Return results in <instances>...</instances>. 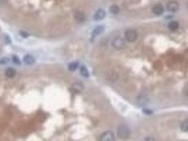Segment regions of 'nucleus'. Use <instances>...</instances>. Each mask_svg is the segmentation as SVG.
<instances>
[{
	"label": "nucleus",
	"mask_w": 188,
	"mask_h": 141,
	"mask_svg": "<svg viewBox=\"0 0 188 141\" xmlns=\"http://www.w3.org/2000/svg\"><path fill=\"white\" fill-rule=\"evenodd\" d=\"M181 128L183 131L184 132H187L188 131V120L185 119L184 121H183V123L181 125Z\"/></svg>",
	"instance_id": "obj_17"
},
{
	"label": "nucleus",
	"mask_w": 188,
	"mask_h": 141,
	"mask_svg": "<svg viewBox=\"0 0 188 141\" xmlns=\"http://www.w3.org/2000/svg\"><path fill=\"white\" fill-rule=\"evenodd\" d=\"M179 9V4L176 1H170L167 4V9L170 12H176Z\"/></svg>",
	"instance_id": "obj_5"
},
{
	"label": "nucleus",
	"mask_w": 188,
	"mask_h": 141,
	"mask_svg": "<svg viewBox=\"0 0 188 141\" xmlns=\"http://www.w3.org/2000/svg\"><path fill=\"white\" fill-rule=\"evenodd\" d=\"M164 9L162 4H156L152 8V12L157 16L162 15L164 14Z\"/></svg>",
	"instance_id": "obj_8"
},
{
	"label": "nucleus",
	"mask_w": 188,
	"mask_h": 141,
	"mask_svg": "<svg viewBox=\"0 0 188 141\" xmlns=\"http://www.w3.org/2000/svg\"><path fill=\"white\" fill-rule=\"evenodd\" d=\"M80 74H81V75L85 78L89 77V76H90L89 71H88V69H87L85 66H82L81 67H80Z\"/></svg>",
	"instance_id": "obj_15"
},
{
	"label": "nucleus",
	"mask_w": 188,
	"mask_h": 141,
	"mask_svg": "<svg viewBox=\"0 0 188 141\" xmlns=\"http://www.w3.org/2000/svg\"><path fill=\"white\" fill-rule=\"evenodd\" d=\"M23 61H24L25 64L28 65H32L34 64L35 60V58L33 57L32 55L26 54L23 57Z\"/></svg>",
	"instance_id": "obj_12"
},
{
	"label": "nucleus",
	"mask_w": 188,
	"mask_h": 141,
	"mask_svg": "<svg viewBox=\"0 0 188 141\" xmlns=\"http://www.w3.org/2000/svg\"><path fill=\"white\" fill-rule=\"evenodd\" d=\"M20 35L22 36V37H27L28 36V33H26V32H24V31H20Z\"/></svg>",
	"instance_id": "obj_21"
},
{
	"label": "nucleus",
	"mask_w": 188,
	"mask_h": 141,
	"mask_svg": "<svg viewBox=\"0 0 188 141\" xmlns=\"http://www.w3.org/2000/svg\"><path fill=\"white\" fill-rule=\"evenodd\" d=\"M99 141H115L114 134L111 131H106L100 136Z\"/></svg>",
	"instance_id": "obj_4"
},
{
	"label": "nucleus",
	"mask_w": 188,
	"mask_h": 141,
	"mask_svg": "<svg viewBox=\"0 0 188 141\" xmlns=\"http://www.w3.org/2000/svg\"><path fill=\"white\" fill-rule=\"evenodd\" d=\"M144 141H155V140H154V139L153 138L147 137V138H145Z\"/></svg>",
	"instance_id": "obj_22"
},
{
	"label": "nucleus",
	"mask_w": 188,
	"mask_h": 141,
	"mask_svg": "<svg viewBox=\"0 0 188 141\" xmlns=\"http://www.w3.org/2000/svg\"><path fill=\"white\" fill-rule=\"evenodd\" d=\"M4 1V0H0V4H1V2H2V1Z\"/></svg>",
	"instance_id": "obj_23"
},
{
	"label": "nucleus",
	"mask_w": 188,
	"mask_h": 141,
	"mask_svg": "<svg viewBox=\"0 0 188 141\" xmlns=\"http://www.w3.org/2000/svg\"><path fill=\"white\" fill-rule=\"evenodd\" d=\"M12 60H13V61L16 64H20V61L19 58H18V57L14 55V56L12 57Z\"/></svg>",
	"instance_id": "obj_19"
},
{
	"label": "nucleus",
	"mask_w": 188,
	"mask_h": 141,
	"mask_svg": "<svg viewBox=\"0 0 188 141\" xmlns=\"http://www.w3.org/2000/svg\"><path fill=\"white\" fill-rule=\"evenodd\" d=\"M74 18L76 20L77 22L81 23L83 22L85 19V14L81 12H76L74 14Z\"/></svg>",
	"instance_id": "obj_11"
},
{
	"label": "nucleus",
	"mask_w": 188,
	"mask_h": 141,
	"mask_svg": "<svg viewBox=\"0 0 188 141\" xmlns=\"http://www.w3.org/2000/svg\"><path fill=\"white\" fill-rule=\"evenodd\" d=\"M117 135L119 138L126 140L128 139L130 136V131L128 126L126 124H121L118 128Z\"/></svg>",
	"instance_id": "obj_1"
},
{
	"label": "nucleus",
	"mask_w": 188,
	"mask_h": 141,
	"mask_svg": "<svg viewBox=\"0 0 188 141\" xmlns=\"http://www.w3.org/2000/svg\"><path fill=\"white\" fill-rule=\"evenodd\" d=\"M168 27L170 31H176V30L178 28V27H179V23H178L177 21H175V20H173V21L170 22V23H168Z\"/></svg>",
	"instance_id": "obj_13"
},
{
	"label": "nucleus",
	"mask_w": 188,
	"mask_h": 141,
	"mask_svg": "<svg viewBox=\"0 0 188 141\" xmlns=\"http://www.w3.org/2000/svg\"><path fill=\"white\" fill-rule=\"evenodd\" d=\"M106 16V12L104 10V9H100L99 10H97L96 12V13L94 14V18L95 20H101L103 18H105Z\"/></svg>",
	"instance_id": "obj_6"
},
{
	"label": "nucleus",
	"mask_w": 188,
	"mask_h": 141,
	"mask_svg": "<svg viewBox=\"0 0 188 141\" xmlns=\"http://www.w3.org/2000/svg\"><path fill=\"white\" fill-rule=\"evenodd\" d=\"M5 74L8 78H13L16 75L15 69H14L13 68H8L5 71Z\"/></svg>",
	"instance_id": "obj_14"
},
{
	"label": "nucleus",
	"mask_w": 188,
	"mask_h": 141,
	"mask_svg": "<svg viewBox=\"0 0 188 141\" xmlns=\"http://www.w3.org/2000/svg\"><path fill=\"white\" fill-rule=\"evenodd\" d=\"M119 7L118 6L116 5V4H113L109 7V11L113 15H116L119 13Z\"/></svg>",
	"instance_id": "obj_16"
},
{
	"label": "nucleus",
	"mask_w": 188,
	"mask_h": 141,
	"mask_svg": "<svg viewBox=\"0 0 188 141\" xmlns=\"http://www.w3.org/2000/svg\"><path fill=\"white\" fill-rule=\"evenodd\" d=\"M78 67V64L77 62H72L69 65V70L71 71H74L76 70Z\"/></svg>",
	"instance_id": "obj_18"
},
{
	"label": "nucleus",
	"mask_w": 188,
	"mask_h": 141,
	"mask_svg": "<svg viewBox=\"0 0 188 141\" xmlns=\"http://www.w3.org/2000/svg\"><path fill=\"white\" fill-rule=\"evenodd\" d=\"M104 29H105V28L103 26H99L96 27L94 29V31H93L92 34V37H95L99 35H101L104 31Z\"/></svg>",
	"instance_id": "obj_10"
},
{
	"label": "nucleus",
	"mask_w": 188,
	"mask_h": 141,
	"mask_svg": "<svg viewBox=\"0 0 188 141\" xmlns=\"http://www.w3.org/2000/svg\"><path fill=\"white\" fill-rule=\"evenodd\" d=\"M112 47L114 49L118 50H123L126 46V41L123 37H116V38H114L112 40L111 42Z\"/></svg>",
	"instance_id": "obj_2"
},
{
	"label": "nucleus",
	"mask_w": 188,
	"mask_h": 141,
	"mask_svg": "<svg viewBox=\"0 0 188 141\" xmlns=\"http://www.w3.org/2000/svg\"><path fill=\"white\" fill-rule=\"evenodd\" d=\"M125 37L126 40L129 42H132L136 40L137 38V33L135 31L132 29H128L125 33Z\"/></svg>",
	"instance_id": "obj_3"
},
{
	"label": "nucleus",
	"mask_w": 188,
	"mask_h": 141,
	"mask_svg": "<svg viewBox=\"0 0 188 141\" xmlns=\"http://www.w3.org/2000/svg\"><path fill=\"white\" fill-rule=\"evenodd\" d=\"M137 102L140 106L146 105L149 102V98L145 95H140L137 98Z\"/></svg>",
	"instance_id": "obj_7"
},
{
	"label": "nucleus",
	"mask_w": 188,
	"mask_h": 141,
	"mask_svg": "<svg viewBox=\"0 0 188 141\" xmlns=\"http://www.w3.org/2000/svg\"><path fill=\"white\" fill-rule=\"evenodd\" d=\"M71 88V90L74 92V93H81V92L83 91V89H84V86H83L82 84L79 83H75L73 84Z\"/></svg>",
	"instance_id": "obj_9"
},
{
	"label": "nucleus",
	"mask_w": 188,
	"mask_h": 141,
	"mask_svg": "<svg viewBox=\"0 0 188 141\" xmlns=\"http://www.w3.org/2000/svg\"><path fill=\"white\" fill-rule=\"evenodd\" d=\"M9 62V59L8 58H3L0 60V64H6Z\"/></svg>",
	"instance_id": "obj_20"
}]
</instances>
